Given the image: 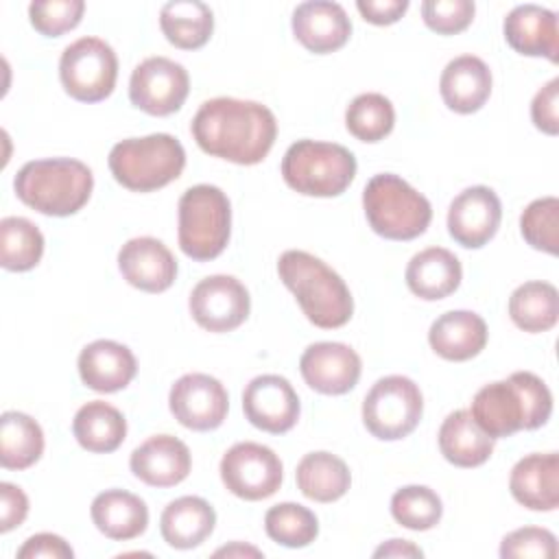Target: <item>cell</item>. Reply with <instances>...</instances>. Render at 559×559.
<instances>
[{"instance_id":"obj_7","label":"cell","mask_w":559,"mask_h":559,"mask_svg":"<svg viewBox=\"0 0 559 559\" xmlns=\"http://www.w3.org/2000/svg\"><path fill=\"white\" fill-rule=\"evenodd\" d=\"M288 188L306 197H338L356 177V157L334 142L297 140L282 157Z\"/></svg>"},{"instance_id":"obj_42","label":"cell","mask_w":559,"mask_h":559,"mask_svg":"<svg viewBox=\"0 0 559 559\" xmlns=\"http://www.w3.org/2000/svg\"><path fill=\"white\" fill-rule=\"evenodd\" d=\"M500 557L502 559H526V557H542L555 559L557 557V539L548 528L539 526H524L507 533L500 542Z\"/></svg>"},{"instance_id":"obj_24","label":"cell","mask_w":559,"mask_h":559,"mask_svg":"<svg viewBox=\"0 0 559 559\" xmlns=\"http://www.w3.org/2000/svg\"><path fill=\"white\" fill-rule=\"evenodd\" d=\"M439 92L448 109L456 114H474L491 94V70L480 57H454L441 72Z\"/></svg>"},{"instance_id":"obj_31","label":"cell","mask_w":559,"mask_h":559,"mask_svg":"<svg viewBox=\"0 0 559 559\" xmlns=\"http://www.w3.org/2000/svg\"><path fill=\"white\" fill-rule=\"evenodd\" d=\"M297 487L314 502H334L343 498L352 485L349 467L332 452H310L297 463Z\"/></svg>"},{"instance_id":"obj_35","label":"cell","mask_w":559,"mask_h":559,"mask_svg":"<svg viewBox=\"0 0 559 559\" xmlns=\"http://www.w3.org/2000/svg\"><path fill=\"white\" fill-rule=\"evenodd\" d=\"M44 255V236L39 227L24 216L0 221V264L7 271H31Z\"/></svg>"},{"instance_id":"obj_16","label":"cell","mask_w":559,"mask_h":559,"mask_svg":"<svg viewBox=\"0 0 559 559\" xmlns=\"http://www.w3.org/2000/svg\"><path fill=\"white\" fill-rule=\"evenodd\" d=\"M301 378L310 389L323 395H345L349 393L362 371L360 356L345 343L321 341L304 349L299 358Z\"/></svg>"},{"instance_id":"obj_10","label":"cell","mask_w":559,"mask_h":559,"mask_svg":"<svg viewBox=\"0 0 559 559\" xmlns=\"http://www.w3.org/2000/svg\"><path fill=\"white\" fill-rule=\"evenodd\" d=\"M59 79L74 100H105L116 87L118 57L105 39L81 37L61 52Z\"/></svg>"},{"instance_id":"obj_15","label":"cell","mask_w":559,"mask_h":559,"mask_svg":"<svg viewBox=\"0 0 559 559\" xmlns=\"http://www.w3.org/2000/svg\"><path fill=\"white\" fill-rule=\"evenodd\" d=\"M242 411L251 426L271 435H284L297 424L301 406L293 384L284 376L264 373L245 386Z\"/></svg>"},{"instance_id":"obj_45","label":"cell","mask_w":559,"mask_h":559,"mask_svg":"<svg viewBox=\"0 0 559 559\" xmlns=\"http://www.w3.org/2000/svg\"><path fill=\"white\" fill-rule=\"evenodd\" d=\"M72 559L74 550L70 548V544L55 535V533H37L31 535L24 546L17 550V559Z\"/></svg>"},{"instance_id":"obj_4","label":"cell","mask_w":559,"mask_h":559,"mask_svg":"<svg viewBox=\"0 0 559 559\" xmlns=\"http://www.w3.org/2000/svg\"><path fill=\"white\" fill-rule=\"evenodd\" d=\"M92 188V170L72 157L26 162L13 179L17 199L46 216L76 214L90 201Z\"/></svg>"},{"instance_id":"obj_44","label":"cell","mask_w":559,"mask_h":559,"mask_svg":"<svg viewBox=\"0 0 559 559\" xmlns=\"http://www.w3.org/2000/svg\"><path fill=\"white\" fill-rule=\"evenodd\" d=\"M28 515V498L13 483H0V533L20 526Z\"/></svg>"},{"instance_id":"obj_22","label":"cell","mask_w":559,"mask_h":559,"mask_svg":"<svg viewBox=\"0 0 559 559\" xmlns=\"http://www.w3.org/2000/svg\"><path fill=\"white\" fill-rule=\"evenodd\" d=\"M138 371L133 352L116 341L98 338L79 354L81 382L98 393H116L124 389Z\"/></svg>"},{"instance_id":"obj_11","label":"cell","mask_w":559,"mask_h":559,"mask_svg":"<svg viewBox=\"0 0 559 559\" xmlns=\"http://www.w3.org/2000/svg\"><path fill=\"white\" fill-rule=\"evenodd\" d=\"M284 478L280 456L255 441L234 443L221 459V480L242 500H264L273 496Z\"/></svg>"},{"instance_id":"obj_6","label":"cell","mask_w":559,"mask_h":559,"mask_svg":"<svg viewBox=\"0 0 559 559\" xmlns=\"http://www.w3.org/2000/svg\"><path fill=\"white\" fill-rule=\"evenodd\" d=\"M362 210L369 227L386 240H413L432 221L430 201L393 173H380L367 181Z\"/></svg>"},{"instance_id":"obj_38","label":"cell","mask_w":559,"mask_h":559,"mask_svg":"<svg viewBox=\"0 0 559 559\" xmlns=\"http://www.w3.org/2000/svg\"><path fill=\"white\" fill-rule=\"evenodd\" d=\"M391 515L411 531H428L443 515L441 498L426 485H406L391 498Z\"/></svg>"},{"instance_id":"obj_29","label":"cell","mask_w":559,"mask_h":559,"mask_svg":"<svg viewBox=\"0 0 559 559\" xmlns=\"http://www.w3.org/2000/svg\"><path fill=\"white\" fill-rule=\"evenodd\" d=\"M493 441L463 408L450 413L439 428V450L456 467L483 465L493 452Z\"/></svg>"},{"instance_id":"obj_18","label":"cell","mask_w":559,"mask_h":559,"mask_svg":"<svg viewBox=\"0 0 559 559\" xmlns=\"http://www.w3.org/2000/svg\"><path fill=\"white\" fill-rule=\"evenodd\" d=\"M118 269L133 288L144 293H164L177 277L175 255L153 236L127 240L118 251Z\"/></svg>"},{"instance_id":"obj_37","label":"cell","mask_w":559,"mask_h":559,"mask_svg":"<svg viewBox=\"0 0 559 559\" xmlns=\"http://www.w3.org/2000/svg\"><path fill=\"white\" fill-rule=\"evenodd\" d=\"M264 531L273 542L286 548H304L317 539L319 520L304 504L280 502L266 511Z\"/></svg>"},{"instance_id":"obj_23","label":"cell","mask_w":559,"mask_h":559,"mask_svg":"<svg viewBox=\"0 0 559 559\" xmlns=\"http://www.w3.org/2000/svg\"><path fill=\"white\" fill-rule=\"evenodd\" d=\"M509 489L511 496L531 511H555L559 507L557 452H535L520 459L511 469Z\"/></svg>"},{"instance_id":"obj_39","label":"cell","mask_w":559,"mask_h":559,"mask_svg":"<svg viewBox=\"0 0 559 559\" xmlns=\"http://www.w3.org/2000/svg\"><path fill=\"white\" fill-rule=\"evenodd\" d=\"M522 238L537 251L557 255L559 251V199L542 197L526 205L520 216Z\"/></svg>"},{"instance_id":"obj_2","label":"cell","mask_w":559,"mask_h":559,"mask_svg":"<svg viewBox=\"0 0 559 559\" xmlns=\"http://www.w3.org/2000/svg\"><path fill=\"white\" fill-rule=\"evenodd\" d=\"M469 413L491 439H502L542 428L552 413V393L539 376L515 371L478 389Z\"/></svg>"},{"instance_id":"obj_48","label":"cell","mask_w":559,"mask_h":559,"mask_svg":"<svg viewBox=\"0 0 559 559\" xmlns=\"http://www.w3.org/2000/svg\"><path fill=\"white\" fill-rule=\"evenodd\" d=\"M216 557H221V555H227V557H234V555H251V557H260L262 552L258 550V548H253V546H242V544H231V546H223V548H218L216 552H214Z\"/></svg>"},{"instance_id":"obj_46","label":"cell","mask_w":559,"mask_h":559,"mask_svg":"<svg viewBox=\"0 0 559 559\" xmlns=\"http://www.w3.org/2000/svg\"><path fill=\"white\" fill-rule=\"evenodd\" d=\"M356 9L360 11L362 20L376 26H386L406 13L408 0H358Z\"/></svg>"},{"instance_id":"obj_40","label":"cell","mask_w":559,"mask_h":559,"mask_svg":"<svg viewBox=\"0 0 559 559\" xmlns=\"http://www.w3.org/2000/svg\"><path fill=\"white\" fill-rule=\"evenodd\" d=\"M83 11V0H35L28 4V17L33 28L46 37H59L76 28Z\"/></svg>"},{"instance_id":"obj_13","label":"cell","mask_w":559,"mask_h":559,"mask_svg":"<svg viewBox=\"0 0 559 559\" xmlns=\"http://www.w3.org/2000/svg\"><path fill=\"white\" fill-rule=\"evenodd\" d=\"M192 319L207 332H231L240 328L251 310L249 290L234 275H210L201 280L188 299Z\"/></svg>"},{"instance_id":"obj_27","label":"cell","mask_w":559,"mask_h":559,"mask_svg":"<svg viewBox=\"0 0 559 559\" xmlns=\"http://www.w3.org/2000/svg\"><path fill=\"white\" fill-rule=\"evenodd\" d=\"M216 513L212 504L199 496H181L168 502L159 518L164 542L177 550L201 546L214 531Z\"/></svg>"},{"instance_id":"obj_34","label":"cell","mask_w":559,"mask_h":559,"mask_svg":"<svg viewBox=\"0 0 559 559\" xmlns=\"http://www.w3.org/2000/svg\"><path fill=\"white\" fill-rule=\"evenodd\" d=\"M511 321L531 334L548 332L559 319V293L550 282H524L509 297Z\"/></svg>"},{"instance_id":"obj_19","label":"cell","mask_w":559,"mask_h":559,"mask_svg":"<svg viewBox=\"0 0 559 559\" xmlns=\"http://www.w3.org/2000/svg\"><path fill=\"white\" fill-rule=\"evenodd\" d=\"M295 39L314 55H328L343 48L352 35V22L338 2L310 0L293 11Z\"/></svg>"},{"instance_id":"obj_33","label":"cell","mask_w":559,"mask_h":559,"mask_svg":"<svg viewBox=\"0 0 559 559\" xmlns=\"http://www.w3.org/2000/svg\"><path fill=\"white\" fill-rule=\"evenodd\" d=\"M44 454L41 426L26 413L7 411L0 417V465L4 469H26Z\"/></svg>"},{"instance_id":"obj_1","label":"cell","mask_w":559,"mask_h":559,"mask_svg":"<svg viewBox=\"0 0 559 559\" xmlns=\"http://www.w3.org/2000/svg\"><path fill=\"white\" fill-rule=\"evenodd\" d=\"M190 131L203 153L231 164L253 166L273 148L277 122L262 103L218 96L199 107Z\"/></svg>"},{"instance_id":"obj_36","label":"cell","mask_w":559,"mask_h":559,"mask_svg":"<svg viewBox=\"0 0 559 559\" xmlns=\"http://www.w3.org/2000/svg\"><path fill=\"white\" fill-rule=\"evenodd\" d=\"M395 124L393 103L378 94L367 92L356 96L345 109V127L360 142H380L384 140Z\"/></svg>"},{"instance_id":"obj_14","label":"cell","mask_w":559,"mask_h":559,"mask_svg":"<svg viewBox=\"0 0 559 559\" xmlns=\"http://www.w3.org/2000/svg\"><path fill=\"white\" fill-rule=\"evenodd\" d=\"M168 406L183 428L207 432L225 421L229 395L221 380L207 373H186L170 386Z\"/></svg>"},{"instance_id":"obj_30","label":"cell","mask_w":559,"mask_h":559,"mask_svg":"<svg viewBox=\"0 0 559 559\" xmlns=\"http://www.w3.org/2000/svg\"><path fill=\"white\" fill-rule=\"evenodd\" d=\"M72 432L83 450L109 454L122 445L127 437V419L116 406L103 400H92L76 411Z\"/></svg>"},{"instance_id":"obj_25","label":"cell","mask_w":559,"mask_h":559,"mask_svg":"<svg viewBox=\"0 0 559 559\" xmlns=\"http://www.w3.org/2000/svg\"><path fill=\"white\" fill-rule=\"evenodd\" d=\"M428 343L437 356L463 362L485 349L487 323L472 310H450L432 321Z\"/></svg>"},{"instance_id":"obj_17","label":"cell","mask_w":559,"mask_h":559,"mask_svg":"<svg viewBox=\"0 0 559 559\" xmlns=\"http://www.w3.org/2000/svg\"><path fill=\"white\" fill-rule=\"evenodd\" d=\"M502 203L487 186H472L459 192L448 207V231L465 249L485 247L498 231Z\"/></svg>"},{"instance_id":"obj_20","label":"cell","mask_w":559,"mask_h":559,"mask_svg":"<svg viewBox=\"0 0 559 559\" xmlns=\"http://www.w3.org/2000/svg\"><path fill=\"white\" fill-rule=\"evenodd\" d=\"M129 467L135 478L151 487H175L188 478L192 456L181 439L155 435L131 452Z\"/></svg>"},{"instance_id":"obj_12","label":"cell","mask_w":559,"mask_h":559,"mask_svg":"<svg viewBox=\"0 0 559 559\" xmlns=\"http://www.w3.org/2000/svg\"><path fill=\"white\" fill-rule=\"evenodd\" d=\"M188 92V70L168 57H148L140 61L129 79V98L133 107L151 116H170L179 111Z\"/></svg>"},{"instance_id":"obj_5","label":"cell","mask_w":559,"mask_h":559,"mask_svg":"<svg viewBox=\"0 0 559 559\" xmlns=\"http://www.w3.org/2000/svg\"><path fill=\"white\" fill-rule=\"evenodd\" d=\"M109 170L131 192H153L175 181L186 166V151L170 133L127 138L111 146Z\"/></svg>"},{"instance_id":"obj_3","label":"cell","mask_w":559,"mask_h":559,"mask_svg":"<svg viewBox=\"0 0 559 559\" xmlns=\"http://www.w3.org/2000/svg\"><path fill=\"white\" fill-rule=\"evenodd\" d=\"M277 273L312 325L334 330L352 319V293L345 280L321 258L308 251L288 249L277 260Z\"/></svg>"},{"instance_id":"obj_47","label":"cell","mask_w":559,"mask_h":559,"mask_svg":"<svg viewBox=\"0 0 559 559\" xmlns=\"http://www.w3.org/2000/svg\"><path fill=\"white\" fill-rule=\"evenodd\" d=\"M421 548H417L408 539H389L386 544L373 550V557H421Z\"/></svg>"},{"instance_id":"obj_32","label":"cell","mask_w":559,"mask_h":559,"mask_svg":"<svg viewBox=\"0 0 559 559\" xmlns=\"http://www.w3.org/2000/svg\"><path fill=\"white\" fill-rule=\"evenodd\" d=\"M159 26L175 48L197 50L212 37L214 15L201 0H170L159 11Z\"/></svg>"},{"instance_id":"obj_43","label":"cell","mask_w":559,"mask_h":559,"mask_svg":"<svg viewBox=\"0 0 559 559\" xmlns=\"http://www.w3.org/2000/svg\"><path fill=\"white\" fill-rule=\"evenodd\" d=\"M531 120L539 131H544L548 135L559 133V79L557 76L550 79L533 96Z\"/></svg>"},{"instance_id":"obj_26","label":"cell","mask_w":559,"mask_h":559,"mask_svg":"<svg viewBox=\"0 0 559 559\" xmlns=\"http://www.w3.org/2000/svg\"><path fill=\"white\" fill-rule=\"evenodd\" d=\"M404 277L413 295L426 301H437L459 288L463 269L452 251L443 247H428L411 258Z\"/></svg>"},{"instance_id":"obj_28","label":"cell","mask_w":559,"mask_h":559,"mask_svg":"<svg viewBox=\"0 0 559 559\" xmlns=\"http://www.w3.org/2000/svg\"><path fill=\"white\" fill-rule=\"evenodd\" d=\"M90 515L94 526L109 539L127 542L142 535L148 526L146 502L124 489H107L92 500Z\"/></svg>"},{"instance_id":"obj_9","label":"cell","mask_w":559,"mask_h":559,"mask_svg":"<svg viewBox=\"0 0 559 559\" xmlns=\"http://www.w3.org/2000/svg\"><path fill=\"white\" fill-rule=\"evenodd\" d=\"M424 413L419 386L406 376L380 378L362 400V424L380 441L408 437Z\"/></svg>"},{"instance_id":"obj_41","label":"cell","mask_w":559,"mask_h":559,"mask_svg":"<svg viewBox=\"0 0 559 559\" xmlns=\"http://www.w3.org/2000/svg\"><path fill=\"white\" fill-rule=\"evenodd\" d=\"M472 0H426L421 2L424 24L439 35H454L465 31L474 20Z\"/></svg>"},{"instance_id":"obj_8","label":"cell","mask_w":559,"mask_h":559,"mask_svg":"<svg viewBox=\"0 0 559 559\" xmlns=\"http://www.w3.org/2000/svg\"><path fill=\"white\" fill-rule=\"evenodd\" d=\"M179 249L197 260L218 258L231 234V205L227 194L210 183L188 188L179 199Z\"/></svg>"},{"instance_id":"obj_21","label":"cell","mask_w":559,"mask_h":559,"mask_svg":"<svg viewBox=\"0 0 559 559\" xmlns=\"http://www.w3.org/2000/svg\"><path fill=\"white\" fill-rule=\"evenodd\" d=\"M507 44L526 57H546L559 61V24L557 13L539 4H518L502 24Z\"/></svg>"}]
</instances>
